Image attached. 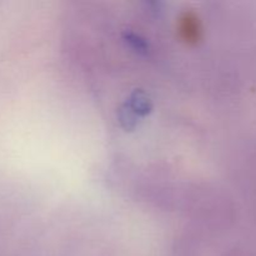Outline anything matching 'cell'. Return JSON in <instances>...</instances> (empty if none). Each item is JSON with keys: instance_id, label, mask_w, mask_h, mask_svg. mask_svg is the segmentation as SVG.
<instances>
[{"instance_id": "1", "label": "cell", "mask_w": 256, "mask_h": 256, "mask_svg": "<svg viewBox=\"0 0 256 256\" xmlns=\"http://www.w3.org/2000/svg\"><path fill=\"white\" fill-rule=\"evenodd\" d=\"M176 30L182 42L186 45H196L202 38V26L199 16L192 12H186L179 18Z\"/></svg>"}]
</instances>
